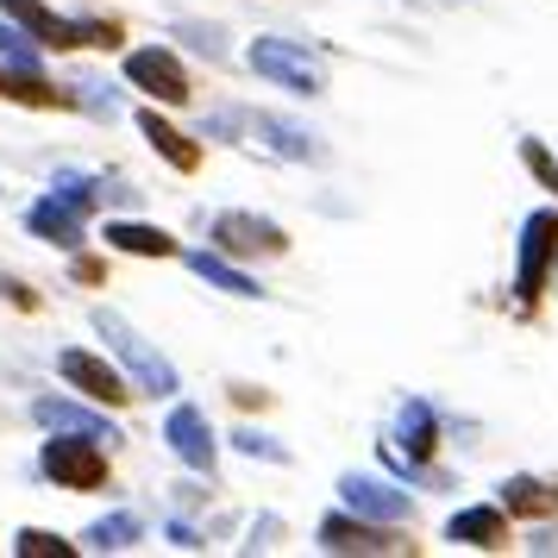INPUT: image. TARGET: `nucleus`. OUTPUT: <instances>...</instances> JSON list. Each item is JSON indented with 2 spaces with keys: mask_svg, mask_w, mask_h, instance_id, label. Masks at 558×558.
<instances>
[{
  "mask_svg": "<svg viewBox=\"0 0 558 558\" xmlns=\"http://www.w3.org/2000/svg\"><path fill=\"white\" fill-rule=\"evenodd\" d=\"M95 332L107 339L113 364L126 371V383L138 389V396H151V402H170V396L182 389L177 364H170V357L157 352V345H151V339H145L138 327H132V320L120 314V307H95Z\"/></svg>",
  "mask_w": 558,
  "mask_h": 558,
  "instance_id": "f257e3e1",
  "label": "nucleus"
},
{
  "mask_svg": "<svg viewBox=\"0 0 558 558\" xmlns=\"http://www.w3.org/2000/svg\"><path fill=\"white\" fill-rule=\"evenodd\" d=\"M0 13L7 20H20V26L45 45V51H120V20H63V13H51L45 0H0Z\"/></svg>",
  "mask_w": 558,
  "mask_h": 558,
  "instance_id": "f03ea898",
  "label": "nucleus"
},
{
  "mask_svg": "<svg viewBox=\"0 0 558 558\" xmlns=\"http://www.w3.org/2000/svg\"><path fill=\"white\" fill-rule=\"evenodd\" d=\"M314 546L320 553H339V558H402L414 553V539L402 533V521H371V514H352V508L339 502L320 521V533H314Z\"/></svg>",
  "mask_w": 558,
  "mask_h": 558,
  "instance_id": "7ed1b4c3",
  "label": "nucleus"
},
{
  "mask_svg": "<svg viewBox=\"0 0 558 558\" xmlns=\"http://www.w3.org/2000/svg\"><path fill=\"white\" fill-rule=\"evenodd\" d=\"M38 471H45L57 489L95 496V489H107V446L101 439H82V433H51V439L38 446Z\"/></svg>",
  "mask_w": 558,
  "mask_h": 558,
  "instance_id": "20e7f679",
  "label": "nucleus"
},
{
  "mask_svg": "<svg viewBox=\"0 0 558 558\" xmlns=\"http://www.w3.org/2000/svg\"><path fill=\"white\" fill-rule=\"evenodd\" d=\"M558 270V207H533L521 220V252H514V302L533 307Z\"/></svg>",
  "mask_w": 558,
  "mask_h": 558,
  "instance_id": "39448f33",
  "label": "nucleus"
},
{
  "mask_svg": "<svg viewBox=\"0 0 558 558\" xmlns=\"http://www.w3.org/2000/svg\"><path fill=\"white\" fill-rule=\"evenodd\" d=\"M245 63H252L264 82L289 88V95H307V101L327 95V70H320V57L307 51V45H295V38H252Z\"/></svg>",
  "mask_w": 558,
  "mask_h": 558,
  "instance_id": "423d86ee",
  "label": "nucleus"
},
{
  "mask_svg": "<svg viewBox=\"0 0 558 558\" xmlns=\"http://www.w3.org/2000/svg\"><path fill=\"white\" fill-rule=\"evenodd\" d=\"M207 245L227 257H282L289 252V232L277 220H264V214H245V207H227V214H214L207 220Z\"/></svg>",
  "mask_w": 558,
  "mask_h": 558,
  "instance_id": "0eeeda50",
  "label": "nucleus"
},
{
  "mask_svg": "<svg viewBox=\"0 0 558 558\" xmlns=\"http://www.w3.org/2000/svg\"><path fill=\"white\" fill-rule=\"evenodd\" d=\"M57 377L70 383L76 396H88V402H101V408H126L138 389L126 383V371L120 364H107L101 352H82V345H63L57 352Z\"/></svg>",
  "mask_w": 558,
  "mask_h": 558,
  "instance_id": "6e6552de",
  "label": "nucleus"
},
{
  "mask_svg": "<svg viewBox=\"0 0 558 558\" xmlns=\"http://www.w3.org/2000/svg\"><path fill=\"white\" fill-rule=\"evenodd\" d=\"M126 82L157 107H182L189 95H195V88H189V70H182V57L163 51V45H138V51H126Z\"/></svg>",
  "mask_w": 558,
  "mask_h": 558,
  "instance_id": "1a4fd4ad",
  "label": "nucleus"
},
{
  "mask_svg": "<svg viewBox=\"0 0 558 558\" xmlns=\"http://www.w3.org/2000/svg\"><path fill=\"white\" fill-rule=\"evenodd\" d=\"M163 446H170L189 471H202V477H214V464H220V439H214V427H207V414L195 402H177L163 414Z\"/></svg>",
  "mask_w": 558,
  "mask_h": 558,
  "instance_id": "9d476101",
  "label": "nucleus"
},
{
  "mask_svg": "<svg viewBox=\"0 0 558 558\" xmlns=\"http://www.w3.org/2000/svg\"><path fill=\"white\" fill-rule=\"evenodd\" d=\"M32 421L45 433H82V439H101V446L120 439L113 414H107L101 402L88 408V396H82V402H70V396H38V402H32Z\"/></svg>",
  "mask_w": 558,
  "mask_h": 558,
  "instance_id": "9b49d317",
  "label": "nucleus"
},
{
  "mask_svg": "<svg viewBox=\"0 0 558 558\" xmlns=\"http://www.w3.org/2000/svg\"><path fill=\"white\" fill-rule=\"evenodd\" d=\"M339 502L352 514H371V521H408L414 514V502H408V489L396 477H357V471L339 477Z\"/></svg>",
  "mask_w": 558,
  "mask_h": 558,
  "instance_id": "f8f14e48",
  "label": "nucleus"
},
{
  "mask_svg": "<svg viewBox=\"0 0 558 558\" xmlns=\"http://www.w3.org/2000/svg\"><path fill=\"white\" fill-rule=\"evenodd\" d=\"M26 232L45 239V245H57V252H82V245H88V214H76L63 195L45 189V195L26 207Z\"/></svg>",
  "mask_w": 558,
  "mask_h": 558,
  "instance_id": "ddd939ff",
  "label": "nucleus"
},
{
  "mask_svg": "<svg viewBox=\"0 0 558 558\" xmlns=\"http://www.w3.org/2000/svg\"><path fill=\"white\" fill-rule=\"evenodd\" d=\"M452 546H477V553H502L508 546V508L502 502H471L446 521Z\"/></svg>",
  "mask_w": 558,
  "mask_h": 558,
  "instance_id": "4468645a",
  "label": "nucleus"
},
{
  "mask_svg": "<svg viewBox=\"0 0 558 558\" xmlns=\"http://www.w3.org/2000/svg\"><path fill=\"white\" fill-rule=\"evenodd\" d=\"M239 120H245L277 157H289V163H320V157H327L320 138H314L307 126H295V120H277V113H239Z\"/></svg>",
  "mask_w": 558,
  "mask_h": 558,
  "instance_id": "2eb2a0df",
  "label": "nucleus"
},
{
  "mask_svg": "<svg viewBox=\"0 0 558 558\" xmlns=\"http://www.w3.org/2000/svg\"><path fill=\"white\" fill-rule=\"evenodd\" d=\"M182 264H189L207 289H220V295H239V302H257V295H264L252 270H239V257L214 252V245H202V252H182Z\"/></svg>",
  "mask_w": 558,
  "mask_h": 558,
  "instance_id": "dca6fc26",
  "label": "nucleus"
},
{
  "mask_svg": "<svg viewBox=\"0 0 558 558\" xmlns=\"http://www.w3.org/2000/svg\"><path fill=\"white\" fill-rule=\"evenodd\" d=\"M138 132H145V145H151L170 170H182V177H189V170H202V145H195L182 126H170L157 107H138Z\"/></svg>",
  "mask_w": 558,
  "mask_h": 558,
  "instance_id": "f3484780",
  "label": "nucleus"
},
{
  "mask_svg": "<svg viewBox=\"0 0 558 558\" xmlns=\"http://www.w3.org/2000/svg\"><path fill=\"white\" fill-rule=\"evenodd\" d=\"M51 195H63V202L76 207V214H95L101 202H138L126 182H113V177H88V170H57V177H51Z\"/></svg>",
  "mask_w": 558,
  "mask_h": 558,
  "instance_id": "a211bd4d",
  "label": "nucleus"
},
{
  "mask_svg": "<svg viewBox=\"0 0 558 558\" xmlns=\"http://www.w3.org/2000/svg\"><path fill=\"white\" fill-rule=\"evenodd\" d=\"M107 252H126V257H182V245L163 227H145V220H107Z\"/></svg>",
  "mask_w": 558,
  "mask_h": 558,
  "instance_id": "6ab92c4d",
  "label": "nucleus"
},
{
  "mask_svg": "<svg viewBox=\"0 0 558 558\" xmlns=\"http://www.w3.org/2000/svg\"><path fill=\"white\" fill-rule=\"evenodd\" d=\"M402 452L414 458H433L439 452V414H433V402H421V396H408L402 408H396V433H389Z\"/></svg>",
  "mask_w": 558,
  "mask_h": 558,
  "instance_id": "aec40b11",
  "label": "nucleus"
},
{
  "mask_svg": "<svg viewBox=\"0 0 558 558\" xmlns=\"http://www.w3.org/2000/svg\"><path fill=\"white\" fill-rule=\"evenodd\" d=\"M138 539H145V521L120 508V514H101L95 527H82V553H132Z\"/></svg>",
  "mask_w": 558,
  "mask_h": 558,
  "instance_id": "412c9836",
  "label": "nucleus"
},
{
  "mask_svg": "<svg viewBox=\"0 0 558 558\" xmlns=\"http://www.w3.org/2000/svg\"><path fill=\"white\" fill-rule=\"evenodd\" d=\"M0 70H13V76H45V45H38L20 20H7V13H0Z\"/></svg>",
  "mask_w": 558,
  "mask_h": 558,
  "instance_id": "4be33fe9",
  "label": "nucleus"
},
{
  "mask_svg": "<svg viewBox=\"0 0 558 558\" xmlns=\"http://www.w3.org/2000/svg\"><path fill=\"white\" fill-rule=\"evenodd\" d=\"M496 502L508 508V514H533V521H546V514H558V483L546 477H502V496Z\"/></svg>",
  "mask_w": 558,
  "mask_h": 558,
  "instance_id": "5701e85b",
  "label": "nucleus"
},
{
  "mask_svg": "<svg viewBox=\"0 0 558 558\" xmlns=\"http://www.w3.org/2000/svg\"><path fill=\"white\" fill-rule=\"evenodd\" d=\"M377 452H383V464H389V477H396V483H427V489H446V471H439V464H427V458L402 452L396 439H383Z\"/></svg>",
  "mask_w": 558,
  "mask_h": 558,
  "instance_id": "b1692460",
  "label": "nucleus"
},
{
  "mask_svg": "<svg viewBox=\"0 0 558 558\" xmlns=\"http://www.w3.org/2000/svg\"><path fill=\"white\" fill-rule=\"evenodd\" d=\"M13 553L20 558H76L82 546L76 539H57V533H45V527H20L13 533Z\"/></svg>",
  "mask_w": 558,
  "mask_h": 558,
  "instance_id": "393cba45",
  "label": "nucleus"
},
{
  "mask_svg": "<svg viewBox=\"0 0 558 558\" xmlns=\"http://www.w3.org/2000/svg\"><path fill=\"white\" fill-rule=\"evenodd\" d=\"M232 452L239 458H264V464H289V446L270 439V433H257V427H232Z\"/></svg>",
  "mask_w": 558,
  "mask_h": 558,
  "instance_id": "a878e982",
  "label": "nucleus"
},
{
  "mask_svg": "<svg viewBox=\"0 0 558 558\" xmlns=\"http://www.w3.org/2000/svg\"><path fill=\"white\" fill-rule=\"evenodd\" d=\"M70 88H76V107H88L95 120H113V113H120V101H113L107 82H70Z\"/></svg>",
  "mask_w": 558,
  "mask_h": 558,
  "instance_id": "bb28decb",
  "label": "nucleus"
},
{
  "mask_svg": "<svg viewBox=\"0 0 558 558\" xmlns=\"http://www.w3.org/2000/svg\"><path fill=\"white\" fill-rule=\"evenodd\" d=\"M521 163H527L533 177H539V182H546V189H553V195H558V157L546 151L539 138H521Z\"/></svg>",
  "mask_w": 558,
  "mask_h": 558,
  "instance_id": "cd10ccee",
  "label": "nucleus"
},
{
  "mask_svg": "<svg viewBox=\"0 0 558 558\" xmlns=\"http://www.w3.org/2000/svg\"><path fill=\"white\" fill-rule=\"evenodd\" d=\"M277 533H282V521H277V514H264V521L252 527V539H245V553H270V546H277Z\"/></svg>",
  "mask_w": 558,
  "mask_h": 558,
  "instance_id": "c85d7f7f",
  "label": "nucleus"
},
{
  "mask_svg": "<svg viewBox=\"0 0 558 558\" xmlns=\"http://www.w3.org/2000/svg\"><path fill=\"white\" fill-rule=\"evenodd\" d=\"M163 539H170V546H177V553H202L207 539L195 527H189V521H170V527H163Z\"/></svg>",
  "mask_w": 558,
  "mask_h": 558,
  "instance_id": "c756f323",
  "label": "nucleus"
},
{
  "mask_svg": "<svg viewBox=\"0 0 558 558\" xmlns=\"http://www.w3.org/2000/svg\"><path fill=\"white\" fill-rule=\"evenodd\" d=\"M182 38H189L195 51H207V57H227V45H220V32L214 26H182Z\"/></svg>",
  "mask_w": 558,
  "mask_h": 558,
  "instance_id": "7c9ffc66",
  "label": "nucleus"
},
{
  "mask_svg": "<svg viewBox=\"0 0 558 558\" xmlns=\"http://www.w3.org/2000/svg\"><path fill=\"white\" fill-rule=\"evenodd\" d=\"M0 295H7L13 307H38V295H32V289H26L20 277H0Z\"/></svg>",
  "mask_w": 558,
  "mask_h": 558,
  "instance_id": "2f4dec72",
  "label": "nucleus"
},
{
  "mask_svg": "<svg viewBox=\"0 0 558 558\" xmlns=\"http://www.w3.org/2000/svg\"><path fill=\"white\" fill-rule=\"evenodd\" d=\"M527 553H533V558L558 553V527H539V533H533V539H527Z\"/></svg>",
  "mask_w": 558,
  "mask_h": 558,
  "instance_id": "473e14b6",
  "label": "nucleus"
},
{
  "mask_svg": "<svg viewBox=\"0 0 558 558\" xmlns=\"http://www.w3.org/2000/svg\"><path fill=\"white\" fill-rule=\"evenodd\" d=\"M0 95H7V70H0Z\"/></svg>",
  "mask_w": 558,
  "mask_h": 558,
  "instance_id": "72a5a7b5",
  "label": "nucleus"
},
{
  "mask_svg": "<svg viewBox=\"0 0 558 558\" xmlns=\"http://www.w3.org/2000/svg\"><path fill=\"white\" fill-rule=\"evenodd\" d=\"M439 7H458V0H439Z\"/></svg>",
  "mask_w": 558,
  "mask_h": 558,
  "instance_id": "f704fd0d",
  "label": "nucleus"
}]
</instances>
